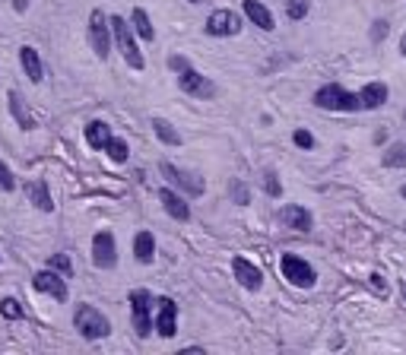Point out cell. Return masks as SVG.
<instances>
[{"mask_svg": "<svg viewBox=\"0 0 406 355\" xmlns=\"http://www.w3.org/2000/svg\"><path fill=\"white\" fill-rule=\"evenodd\" d=\"M168 63H171V70H178V73H181V70L187 67V61H184V57H171Z\"/></svg>", "mask_w": 406, "mask_h": 355, "instance_id": "cell-34", "label": "cell"}, {"mask_svg": "<svg viewBox=\"0 0 406 355\" xmlns=\"http://www.w3.org/2000/svg\"><path fill=\"white\" fill-rule=\"evenodd\" d=\"M19 63H23V73L29 76L32 82H42L44 80L42 57H38V51L32 48V44H23V48H19Z\"/></svg>", "mask_w": 406, "mask_h": 355, "instance_id": "cell-15", "label": "cell"}, {"mask_svg": "<svg viewBox=\"0 0 406 355\" xmlns=\"http://www.w3.org/2000/svg\"><path fill=\"white\" fill-rule=\"evenodd\" d=\"M387 101V86L384 82H368V86H362L359 92V108L362 111H374V108H381Z\"/></svg>", "mask_w": 406, "mask_h": 355, "instance_id": "cell-18", "label": "cell"}, {"mask_svg": "<svg viewBox=\"0 0 406 355\" xmlns=\"http://www.w3.org/2000/svg\"><path fill=\"white\" fill-rule=\"evenodd\" d=\"M292 139H295V146H302V149H311V146H314V137H311L308 130H295Z\"/></svg>", "mask_w": 406, "mask_h": 355, "instance_id": "cell-33", "label": "cell"}, {"mask_svg": "<svg viewBox=\"0 0 406 355\" xmlns=\"http://www.w3.org/2000/svg\"><path fill=\"white\" fill-rule=\"evenodd\" d=\"M159 200H162L165 213H168L171 219H178V222H187V219H190V206L184 203V197L175 194L171 187H162V190H159Z\"/></svg>", "mask_w": 406, "mask_h": 355, "instance_id": "cell-14", "label": "cell"}, {"mask_svg": "<svg viewBox=\"0 0 406 355\" xmlns=\"http://www.w3.org/2000/svg\"><path fill=\"white\" fill-rule=\"evenodd\" d=\"M73 327L82 340H105V336L111 333L108 317L102 314L99 308H92V304H80V308L73 311Z\"/></svg>", "mask_w": 406, "mask_h": 355, "instance_id": "cell-1", "label": "cell"}, {"mask_svg": "<svg viewBox=\"0 0 406 355\" xmlns=\"http://www.w3.org/2000/svg\"><path fill=\"white\" fill-rule=\"evenodd\" d=\"M0 314H4L6 320H23V317H25V311H23V304H19V298L6 295L4 301H0Z\"/></svg>", "mask_w": 406, "mask_h": 355, "instance_id": "cell-26", "label": "cell"}, {"mask_svg": "<svg viewBox=\"0 0 406 355\" xmlns=\"http://www.w3.org/2000/svg\"><path fill=\"white\" fill-rule=\"evenodd\" d=\"M0 190L4 194H10V190H16V178H13V171H10V165L0 158Z\"/></svg>", "mask_w": 406, "mask_h": 355, "instance_id": "cell-29", "label": "cell"}, {"mask_svg": "<svg viewBox=\"0 0 406 355\" xmlns=\"http://www.w3.org/2000/svg\"><path fill=\"white\" fill-rule=\"evenodd\" d=\"M159 168H162V175L168 178L175 187H181L184 194H190V197H200L203 194V181L197 175H190V171H184V168H175L171 162H162Z\"/></svg>", "mask_w": 406, "mask_h": 355, "instance_id": "cell-11", "label": "cell"}, {"mask_svg": "<svg viewBox=\"0 0 406 355\" xmlns=\"http://www.w3.org/2000/svg\"><path fill=\"white\" fill-rule=\"evenodd\" d=\"M228 190H232V197H235V203H238V206H245L247 203V187L241 181H232L228 184Z\"/></svg>", "mask_w": 406, "mask_h": 355, "instance_id": "cell-32", "label": "cell"}, {"mask_svg": "<svg viewBox=\"0 0 406 355\" xmlns=\"http://www.w3.org/2000/svg\"><path fill=\"white\" fill-rule=\"evenodd\" d=\"M25 194H29V203H35L42 213H51L54 209V200H51V190H48V181H32L29 187H25Z\"/></svg>", "mask_w": 406, "mask_h": 355, "instance_id": "cell-20", "label": "cell"}, {"mask_svg": "<svg viewBox=\"0 0 406 355\" xmlns=\"http://www.w3.org/2000/svg\"><path fill=\"white\" fill-rule=\"evenodd\" d=\"M63 279L67 276H61V273L57 270H42V273H35V276H32V289L35 292H42V295H51L54 298V301H67V282H63Z\"/></svg>", "mask_w": 406, "mask_h": 355, "instance_id": "cell-7", "label": "cell"}, {"mask_svg": "<svg viewBox=\"0 0 406 355\" xmlns=\"http://www.w3.org/2000/svg\"><path fill=\"white\" fill-rule=\"evenodd\" d=\"M207 32L216 38H226V35H238L241 32V16L232 10H213L207 19Z\"/></svg>", "mask_w": 406, "mask_h": 355, "instance_id": "cell-9", "label": "cell"}, {"mask_svg": "<svg viewBox=\"0 0 406 355\" xmlns=\"http://www.w3.org/2000/svg\"><path fill=\"white\" fill-rule=\"evenodd\" d=\"M133 257H137L140 263H152V257H156V238H152L149 232H140L137 238H133Z\"/></svg>", "mask_w": 406, "mask_h": 355, "instance_id": "cell-22", "label": "cell"}, {"mask_svg": "<svg viewBox=\"0 0 406 355\" xmlns=\"http://www.w3.org/2000/svg\"><path fill=\"white\" fill-rule=\"evenodd\" d=\"M190 4H200V0H190Z\"/></svg>", "mask_w": 406, "mask_h": 355, "instance_id": "cell-40", "label": "cell"}, {"mask_svg": "<svg viewBox=\"0 0 406 355\" xmlns=\"http://www.w3.org/2000/svg\"><path fill=\"white\" fill-rule=\"evenodd\" d=\"M159 311H156V320H152V327L159 330V336H165V340H171L178 330V304L171 301V298H159Z\"/></svg>", "mask_w": 406, "mask_h": 355, "instance_id": "cell-12", "label": "cell"}, {"mask_svg": "<svg viewBox=\"0 0 406 355\" xmlns=\"http://www.w3.org/2000/svg\"><path fill=\"white\" fill-rule=\"evenodd\" d=\"M285 13H289V19H304L308 16V0H285Z\"/></svg>", "mask_w": 406, "mask_h": 355, "instance_id": "cell-30", "label": "cell"}, {"mask_svg": "<svg viewBox=\"0 0 406 355\" xmlns=\"http://www.w3.org/2000/svg\"><path fill=\"white\" fill-rule=\"evenodd\" d=\"M314 105L317 108H327V111H362V108H359V95L346 92V89L336 86V82L317 89V92H314Z\"/></svg>", "mask_w": 406, "mask_h": 355, "instance_id": "cell-3", "label": "cell"}, {"mask_svg": "<svg viewBox=\"0 0 406 355\" xmlns=\"http://www.w3.org/2000/svg\"><path fill=\"white\" fill-rule=\"evenodd\" d=\"M6 101H10V114L16 118V124L23 127V130H35V118H32V111L25 108V99L23 92H16V89H10V95H6Z\"/></svg>", "mask_w": 406, "mask_h": 355, "instance_id": "cell-17", "label": "cell"}, {"mask_svg": "<svg viewBox=\"0 0 406 355\" xmlns=\"http://www.w3.org/2000/svg\"><path fill=\"white\" fill-rule=\"evenodd\" d=\"M283 276L289 279L292 285H298V289H311L314 279H317V273H314V266H311L308 260L295 257V254H285L283 257Z\"/></svg>", "mask_w": 406, "mask_h": 355, "instance_id": "cell-6", "label": "cell"}, {"mask_svg": "<svg viewBox=\"0 0 406 355\" xmlns=\"http://www.w3.org/2000/svg\"><path fill=\"white\" fill-rule=\"evenodd\" d=\"M114 133H111V127L105 124V120H89L86 124V143L92 146V149H102L105 152V146H108V139H111Z\"/></svg>", "mask_w": 406, "mask_h": 355, "instance_id": "cell-19", "label": "cell"}, {"mask_svg": "<svg viewBox=\"0 0 406 355\" xmlns=\"http://www.w3.org/2000/svg\"><path fill=\"white\" fill-rule=\"evenodd\" d=\"M105 152H108V158H111V162H127V156H130V149H127V143H124L121 137H111V139H108Z\"/></svg>", "mask_w": 406, "mask_h": 355, "instance_id": "cell-27", "label": "cell"}, {"mask_svg": "<svg viewBox=\"0 0 406 355\" xmlns=\"http://www.w3.org/2000/svg\"><path fill=\"white\" fill-rule=\"evenodd\" d=\"M245 16L251 19L254 25H260V29H264V32L276 29V25H273V13L266 10V6L260 4V0H245Z\"/></svg>", "mask_w": 406, "mask_h": 355, "instance_id": "cell-21", "label": "cell"}, {"mask_svg": "<svg viewBox=\"0 0 406 355\" xmlns=\"http://www.w3.org/2000/svg\"><path fill=\"white\" fill-rule=\"evenodd\" d=\"M13 6H16V10H19V13H23V10H25V6H29V0H13Z\"/></svg>", "mask_w": 406, "mask_h": 355, "instance_id": "cell-36", "label": "cell"}, {"mask_svg": "<svg viewBox=\"0 0 406 355\" xmlns=\"http://www.w3.org/2000/svg\"><path fill=\"white\" fill-rule=\"evenodd\" d=\"M400 197H403V200H406V187H403V190H400Z\"/></svg>", "mask_w": 406, "mask_h": 355, "instance_id": "cell-38", "label": "cell"}, {"mask_svg": "<svg viewBox=\"0 0 406 355\" xmlns=\"http://www.w3.org/2000/svg\"><path fill=\"white\" fill-rule=\"evenodd\" d=\"M130 25H133V32H137L143 42H152V38H156V29H152L149 16H146V10H140V6L130 13Z\"/></svg>", "mask_w": 406, "mask_h": 355, "instance_id": "cell-23", "label": "cell"}, {"mask_svg": "<svg viewBox=\"0 0 406 355\" xmlns=\"http://www.w3.org/2000/svg\"><path fill=\"white\" fill-rule=\"evenodd\" d=\"M279 222L285 228H295V232H308L314 219H311V213L304 206H283L279 209Z\"/></svg>", "mask_w": 406, "mask_h": 355, "instance_id": "cell-16", "label": "cell"}, {"mask_svg": "<svg viewBox=\"0 0 406 355\" xmlns=\"http://www.w3.org/2000/svg\"><path fill=\"white\" fill-rule=\"evenodd\" d=\"M232 273H235V279H238L245 289H251V292H257L260 285H264V273H260L257 266H254L251 260H245V257L232 260Z\"/></svg>", "mask_w": 406, "mask_h": 355, "instance_id": "cell-13", "label": "cell"}, {"mask_svg": "<svg viewBox=\"0 0 406 355\" xmlns=\"http://www.w3.org/2000/svg\"><path fill=\"white\" fill-rule=\"evenodd\" d=\"M264 187H266V194H270V197H279V194H283V184L276 181V175H273L270 168L264 171Z\"/></svg>", "mask_w": 406, "mask_h": 355, "instance_id": "cell-31", "label": "cell"}, {"mask_svg": "<svg viewBox=\"0 0 406 355\" xmlns=\"http://www.w3.org/2000/svg\"><path fill=\"white\" fill-rule=\"evenodd\" d=\"M48 266H51V270H57L61 276H73V263H70L67 254H51V257H48Z\"/></svg>", "mask_w": 406, "mask_h": 355, "instance_id": "cell-28", "label": "cell"}, {"mask_svg": "<svg viewBox=\"0 0 406 355\" xmlns=\"http://www.w3.org/2000/svg\"><path fill=\"white\" fill-rule=\"evenodd\" d=\"M178 86H181L187 95H197V99H213L216 95L213 82H209L207 76H200L197 70H190V67H184L181 73H178Z\"/></svg>", "mask_w": 406, "mask_h": 355, "instance_id": "cell-10", "label": "cell"}, {"mask_svg": "<svg viewBox=\"0 0 406 355\" xmlns=\"http://www.w3.org/2000/svg\"><path fill=\"white\" fill-rule=\"evenodd\" d=\"M89 44L102 61L111 54V19L102 10H92V16H89Z\"/></svg>", "mask_w": 406, "mask_h": 355, "instance_id": "cell-4", "label": "cell"}, {"mask_svg": "<svg viewBox=\"0 0 406 355\" xmlns=\"http://www.w3.org/2000/svg\"><path fill=\"white\" fill-rule=\"evenodd\" d=\"M111 38H114V44H118L121 57L127 61V67H133V70L146 67L143 54H140V48H137V38H133V25H127L124 16H111Z\"/></svg>", "mask_w": 406, "mask_h": 355, "instance_id": "cell-2", "label": "cell"}, {"mask_svg": "<svg viewBox=\"0 0 406 355\" xmlns=\"http://www.w3.org/2000/svg\"><path fill=\"white\" fill-rule=\"evenodd\" d=\"M130 311H133V330L137 336H149L152 333V295L146 289H133L130 292Z\"/></svg>", "mask_w": 406, "mask_h": 355, "instance_id": "cell-5", "label": "cell"}, {"mask_svg": "<svg viewBox=\"0 0 406 355\" xmlns=\"http://www.w3.org/2000/svg\"><path fill=\"white\" fill-rule=\"evenodd\" d=\"M152 130H156V137L162 139V143H168V146H178V143H181L178 130H175V127H171L165 118H152Z\"/></svg>", "mask_w": 406, "mask_h": 355, "instance_id": "cell-24", "label": "cell"}, {"mask_svg": "<svg viewBox=\"0 0 406 355\" xmlns=\"http://www.w3.org/2000/svg\"><path fill=\"white\" fill-rule=\"evenodd\" d=\"M384 165L387 168H406V143H393L384 152Z\"/></svg>", "mask_w": 406, "mask_h": 355, "instance_id": "cell-25", "label": "cell"}, {"mask_svg": "<svg viewBox=\"0 0 406 355\" xmlns=\"http://www.w3.org/2000/svg\"><path fill=\"white\" fill-rule=\"evenodd\" d=\"M403 298H406V282H403Z\"/></svg>", "mask_w": 406, "mask_h": 355, "instance_id": "cell-39", "label": "cell"}, {"mask_svg": "<svg viewBox=\"0 0 406 355\" xmlns=\"http://www.w3.org/2000/svg\"><path fill=\"white\" fill-rule=\"evenodd\" d=\"M92 263L99 270H114L118 266V244L111 232H95L92 238Z\"/></svg>", "mask_w": 406, "mask_h": 355, "instance_id": "cell-8", "label": "cell"}, {"mask_svg": "<svg viewBox=\"0 0 406 355\" xmlns=\"http://www.w3.org/2000/svg\"><path fill=\"white\" fill-rule=\"evenodd\" d=\"M387 35V23H374V38H384Z\"/></svg>", "mask_w": 406, "mask_h": 355, "instance_id": "cell-35", "label": "cell"}, {"mask_svg": "<svg viewBox=\"0 0 406 355\" xmlns=\"http://www.w3.org/2000/svg\"><path fill=\"white\" fill-rule=\"evenodd\" d=\"M400 51L406 54V32H403V38H400Z\"/></svg>", "mask_w": 406, "mask_h": 355, "instance_id": "cell-37", "label": "cell"}]
</instances>
